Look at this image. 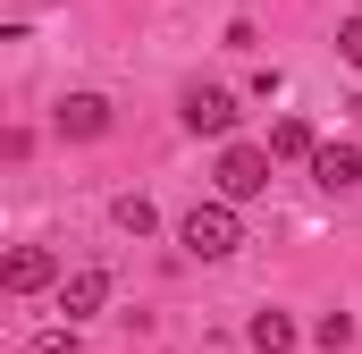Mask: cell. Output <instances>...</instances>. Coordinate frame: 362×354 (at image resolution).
Masks as SVG:
<instances>
[{"mask_svg":"<svg viewBox=\"0 0 362 354\" xmlns=\"http://www.w3.org/2000/svg\"><path fill=\"white\" fill-rule=\"evenodd\" d=\"M177 245L194 253V262H228V253L245 245V219H236V202H228V194H219V202H194V211L177 219Z\"/></svg>","mask_w":362,"mask_h":354,"instance_id":"6da1fadb","label":"cell"},{"mask_svg":"<svg viewBox=\"0 0 362 354\" xmlns=\"http://www.w3.org/2000/svg\"><path fill=\"white\" fill-rule=\"evenodd\" d=\"M270 144H228V152H219V194H228V202H253V194H262V185H270Z\"/></svg>","mask_w":362,"mask_h":354,"instance_id":"7a4b0ae2","label":"cell"},{"mask_svg":"<svg viewBox=\"0 0 362 354\" xmlns=\"http://www.w3.org/2000/svg\"><path fill=\"white\" fill-rule=\"evenodd\" d=\"M51 278H59V253H51V245H17V253L0 262V287H8V295H42Z\"/></svg>","mask_w":362,"mask_h":354,"instance_id":"3957f363","label":"cell"},{"mask_svg":"<svg viewBox=\"0 0 362 354\" xmlns=\"http://www.w3.org/2000/svg\"><path fill=\"white\" fill-rule=\"evenodd\" d=\"M185 127H194V135H228V127H236V93L185 85Z\"/></svg>","mask_w":362,"mask_h":354,"instance_id":"277c9868","label":"cell"},{"mask_svg":"<svg viewBox=\"0 0 362 354\" xmlns=\"http://www.w3.org/2000/svg\"><path fill=\"white\" fill-rule=\"evenodd\" d=\"M51 118H59V135H68V144H93V135H110V101H101V93H68Z\"/></svg>","mask_w":362,"mask_h":354,"instance_id":"5b68a950","label":"cell"},{"mask_svg":"<svg viewBox=\"0 0 362 354\" xmlns=\"http://www.w3.org/2000/svg\"><path fill=\"white\" fill-rule=\"evenodd\" d=\"M101 304H110V270H68L59 278V312L68 321H93Z\"/></svg>","mask_w":362,"mask_h":354,"instance_id":"8992f818","label":"cell"},{"mask_svg":"<svg viewBox=\"0 0 362 354\" xmlns=\"http://www.w3.org/2000/svg\"><path fill=\"white\" fill-rule=\"evenodd\" d=\"M312 177H320L329 194H337V185H362V152L354 144H320V152H312Z\"/></svg>","mask_w":362,"mask_h":354,"instance_id":"52a82bcc","label":"cell"},{"mask_svg":"<svg viewBox=\"0 0 362 354\" xmlns=\"http://www.w3.org/2000/svg\"><path fill=\"white\" fill-rule=\"evenodd\" d=\"M270 152H278V161H312V152H320V135H312L303 118H278V127H270Z\"/></svg>","mask_w":362,"mask_h":354,"instance_id":"ba28073f","label":"cell"},{"mask_svg":"<svg viewBox=\"0 0 362 354\" xmlns=\"http://www.w3.org/2000/svg\"><path fill=\"white\" fill-rule=\"evenodd\" d=\"M245 338H253L262 354H286V346H295V321H286V312H253V321H245Z\"/></svg>","mask_w":362,"mask_h":354,"instance_id":"9c48e42d","label":"cell"},{"mask_svg":"<svg viewBox=\"0 0 362 354\" xmlns=\"http://www.w3.org/2000/svg\"><path fill=\"white\" fill-rule=\"evenodd\" d=\"M110 219H118L127 236H152V228H160V211H152L144 194H118V211H110Z\"/></svg>","mask_w":362,"mask_h":354,"instance_id":"30bf717a","label":"cell"},{"mask_svg":"<svg viewBox=\"0 0 362 354\" xmlns=\"http://www.w3.org/2000/svg\"><path fill=\"white\" fill-rule=\"evenodd\" d=\"M312 338H320V354H346V346H354V312H320Z\"/></svg>","mask_w":362,"mask_h":354,"instance_id":"8fae6325","label":"cell"},{"mask_svg":"<svg viewBox=\"0 0 362 354\" xmlns=\"http://www.w3.org/2000/svg\"><path fill=\"white\" fill-rule=\"evenodd\" d=\"M337 59H346V68H362V17H346V25H337Z\"/></svg>","mask_w":362,"mask_h":354,"instance_id":"7c38bea8","label":"cell"}]
</instances>
